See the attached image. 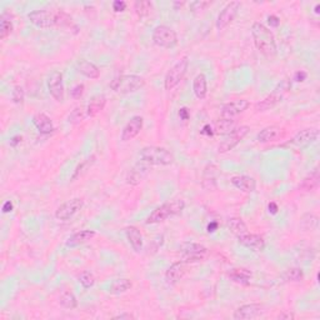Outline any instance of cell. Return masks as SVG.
<instances>
[{
  "label": "cell",
  "mask_w": 320,
  "mask_h": 320,
  "mask_svg": "<svg viewBox=\"0 0 320 320\" xmlns=\"http://www.w3.org/2000/svg\"><path fill=\"white\" fill-rule=\"evenodd\" d=\"M263 313V305L258 303H250L241 305L233 314V318L235 320H250L255 319Z\"/></svg>",
  "instance_id": "obj_17"
},
{
  "label": "cell",
  "mask_w": 320,
  "mask_h": 320,
  "mask_svg": "<svg viewBox=\"0 0 320 320\" xmlns=\"http://www.w3.org/2000/svg\"><path fill=\"white\" fill-rule=\"evenodd\" d=\"M249 105L250 104H249L246 99H238V100L224 104L222 106V110H220V115H222V118H225V119H234L235 117L245 112Z\"/></svg>",
  "instance_id": "obj_16"
},
{
  "label": "cell",
  "mask_w": 320,
  "mask_h": 320,
  "mask_svg": "<svg viewBox=\"0 0 320 320\" xmlns=\"http://www.w3.org/2000/svg\"><path fill=\"white\" fill-rule=\"evenodd\" d=\"M57 28L64 29V30L73 34L79 33V27L77 25V23L73 20V18L69 14H67L63 10H57Z\"/></svg>",
  "instance_id": "obj_23"
},
{
  "label": "cell",
  "mask_w": 320,
  "mask_h": 320,
  "mask_svg": "<svg viewBox=\"0 0 320 320\" xmlns=\"http://www.w3.org/2000/svg\"><path fill=\"white\" fill-rule=\"evenodd\" d=\"M185 209V201L183 199H173V200L167 201L155 210H153L148 219L145 220L146 224H159V223L165 222L169 218L179 215Z\"/></svg>",
  "instance_id": "obj_2"
},
{
  "label": "cell",
  "mask_w": 320,
  "mask_h": 320,
  "mask_svg": "<svg viewBox=\"0 0 320 320\" xmlns=\"http://www.w3.org/2000/svg\"><path fill=\"white\" fill-rule=\"evenodd\" d=\"M295 318V315H294V313H292V311L289 310H284L283 313H280L279 315H278V319H282V320H292Z\"/></svg>",
  "instance_id": "obj_49"
},
{
  "label": "cell",
  "mask_w": 320,
  "mask_h": 320,
  "mask_svg": "<svg viewBox=\"0 0 320 320\" xmlns=\"http://www.w3.org/2000/svg\"><path fill=\"white\" fill-rule=\"evenodd\" d=\"M280 135H282V128L278 127V125H270V127L264 128L256 135V140L259 143H269V141L277 140Z\"/></svg>",
  "instance_id": "obj_30"
},
{
  "label": "cell",
  "mask_w": 320,
  "mask_h": 320,
  "mask_svg": "<svg viewBox=\"0 0 320 320\" xmlns=\"http://www.w3.org/2000/svg\"><path fill=\"white\" fill-rule=\"evenodd\" d=\"M237 128V122L234 119H225L222 118L215 123V133L218 134H229Z\"/></svg>",
  "instance_id": "obj_37"
},
{
  "label": "cell",
  "mask_w": 320,
  "mask_h": 320,
  "mask_svg": "<svg viewBox=\"0 0 320 320\" xmlns=\"http://www.w3.org/2000/svg\"><path fill=\"white\" fill-rule=\"evenodd\" d=\"M86 117V112H84L83 108H75L72 112V114L69 115V122L73 124H78V123L83 122L84 118Z\"/></svg>",
  "instance_id": "obj_43"
},
{
  "label": "cell",
  "mask_w": 320,
  "mask_h": 320,
  "mask_svg": "<svg viewBox=\"0 0 320 320\" xmlns=\"http://www.w3.org/2000/svg\"><path fill=\"white\" fill-rule=\"evenodd\" d=\"M201 185L206 191H214L217 189V167L215 165L210 164L204 169Z\"/></svg>",
  "instance_id": "obj_27"
},
{
  "label": "cell",
  "mask_w": 320,
  "mask_h": 320,
  "mask_svg": "<svg viewBox=\"0 0 320 320\" xmlns=\"http://www.w3.org/2000/svg\"><path fill=\"white\" fill-rule=\"evenodd\" d=\"M34 127L41 134H50L54 132V124L50 118L44 113H38L33 117Z\"/></svg>",
  "instance_id": "obj_24"
},
{
  "label": "cell",
  "mask_w": 320,
  "mask_h": 320,
  "mask_svg": "<svg viewBox=\"0 0 320 320\" xmlns=\"http://www.w3.org/2000/svg\"><path fill=\"white\" fill-rule=\"evenodd\" d=\"M83 206H84L83 199L74 198L72 199V200H68L57 209V211H55V218H57L58 220H63V222L69 220L70 218L74 217L78 211L81 210Z\"/></svg>",
  "instance_id": "obj_13"
},
{
  "label": "cell",
  "mask_w": 320,
  "mask_h": 320,
  "mask_svg": "<svg viewBox=\"0 0 320 320\" xmlns=\"http://www.w3.org/2000/svg\"><path fill=\"white\" fill-rule=\"evenodd\" d=\"M290 89V83L288 80H283L282 83L278 84L274 88V90L265 96L263 100H260L259 103L255 104V110L256 112H266V110L272 109L275 105L280 103L283 100V98L285 96V94L288 93V90Z\"/></svg>",
  "instance_id": "obj_7"
},
{
  "label": "cell",
  "mask_w": 320,
  "mask_h": 320,
  "mask_svg": "<svg viewBox=\"0 0 320 320\" xmlns=\"http://www.w3.org/2000/svg\"><path fill=\"white\" fill-rule=\"evenodd\" d=\"M184 4H185L184 2H175V3H173V7L177 9V8H182Z\"/></svg>",
  "instance_id": "obj_58"
},
{
  "label": "cell",
  "mask_w": 320,
  "mask_h": 320,
  "mask_svg": "<svg viewBox=\"0 0 320 320\" xmlns=\"http://www.w3.org/2000/svg\"><path fill=\"white\" fill-rule=\"evenodd\" d=\"M238 241L245 248L251 249V250L261 251L265 248V240L263 239V237L258 234H251V233H246L243 237L238 238Z\"/></svg>",
  "instance_id": "obj_20"
},
{
  "label": "cell",
  "mask_w": 320,
  "mask_h": 320,
  "mask_svg": "<svg viewBox=\"0 0 320 320\" xmlns=\"http://www.w3.org/2000/svg\"><path fill=\"white\" fill-rule=\"evenodd\" d=\"M24 90H23L22 86H15L14 90L12 91V100L14 101L15 104H18V105H22L23 103H24Z\"/></svg>",
  "instance_id": "obj_44"
},
{
  "label": "cell",
  "mask_w": 320,
  "mask_h": 320,
  "mask_svg": "<svg viewBox=\"0 0 320 320\" xmlns=\"http://www.w3.org/2000/svg\"><path fill=\"white\" fill-rule=\"evenodd\" d=\"M106 105V98L103 94H96L93 98L90 99V101L88 103L86 106V115L90 118L96 117L100 112H103L104 108Z\"/></svg>",
  "instance_id": "obj_26"
},
{
  "label": "cell",
  "mask_w": 320,
  "mask_h": 320,
  "mask_svg": "<svg viewBox=\"0 0 320 320\" xmlns=\"http://www.w3.org/2000/svg\"><path fill=\"white\" fill-rule=\"evenodd\" d=\"M319 225V219L315 214L313 213H305L303 217L300 218V223H299V227L304 232H313L318 228Z\"/></svg>",
  "instance_id": "obj_34"
},
{
  "label": "cell",
  "mask_w": 320,
  "mask_h": 320,
  "mask_svg": "<svg viewBox=\"0 0 320 320\" xmlns=\"http://www.w3.org/2000/svg\"><path fill=\"white\" fill-rule=\"evenodd\" d=\"M125 235H127V239L129 241V244L132 245V248L136 253H140L143 250V235H141L140 230L138 229L136 227H130L125 228Z\"/></svg>",
  "instance_id": "obj_25"
},
{
  "label": "cell",
  "mask_w": 320,
  "mask_h": 320,
  "mask_svg": "<svg viewBox=\"0 0 320 320\" xmlns=\"http://www.w3.org/2000/svg\"><path fill=\"white\" fill-rule=\"evenodd\" d=\"M306 77H308V74H306L305 72H303V70H300V72H296L295 75H294V80L295 81H304L306 79Z\"/></svg>",
  "instance_id": "obj_51"
},
{
  "label": "cell",
  "mask_w": 320,
  "mask_h": 320,
  "mask_svg": "<svg viewBox=\"0 0 320 320\" xmlns=\"http://www.w3.org/2000/svg\"><path fill=\"white\" fill-rule=\"evenodd\" d=\"M48 89L50 95L53 96L57 101L63 103L65 98V89L64 81H63V75L60 72H53L48 78Z\"/></svg>",
  "instance_id": "obj_14"
},
{
  "label": "cell",
  "mask_w": 320,
  "mask_h": 320,
  "mask_svg": "<svg viewBox=\"0 0 320 320\" xmlns=\"http://www.w3.org/2000/svg\"><path fill=\"white\" fill-rule=\"evenodd\" d=\"M268 209H269L270 214H277L278 210H279V206H278L277 203L272 201V203H269V205H268Z\"/></svg>",
  "instance_id": "obj_53"
},
{
  "label": "cell",
  "mask_w": 320,
  "mask_h": 320,
  "mask_svg": "<svg viewBox=\"0 0 320 320\" xmlns=\"http://www.w3.org/2000/svg\"><path fill=\"white\" fill-rule=\"evenodd\" d=\"M201 134H205V135H208V136H211V135H214V130L211 129V127L209 124H206L205 127L203 128V130H201Z\"/></svg>",
  "instance_id": "obj_55"
},
{
  "label": "cell",
  "mask_w": 320,
  "mask_h": 320,
  "mask_svg": "<svg viewBox=\"0 0 320 320\" xmlns=\"http://www.w3.org/2000/svg\"><path fill=\"white\" fill-rule=\"evenodd\" d=\"M59 303L63 308L65 309H75L78 306V300L77 296L74 295V293L72 290H64L59 296Z\"/></svg>",
  "instance_id": "obj_36"
},
{
  "label": "cell",
  "mask_w": 320,
  "mask_h": 320,
  "mask_svg": "<svg viewBox=\"0 0 320 320\" xmlns=\"http://www.w3.org/2000/svg\"><path fill=\"white\" fill-rule=\"evenodd\" d=\"M134 10H135L136 15L140 19H143V18H146L150 14V12L153 10V4L149 0H138L134 4Z\"/></svg>",
  "instance_id": "obj_38"
},
{
  "label": "cell",
  "mask_w": 320,
  "mask_h": 320,
  "mask_svg": "<svg viewBox=\"0 0 320 320\" xmlns=\"http://www.w3.org/2000/svg\"><path fill=\"white\" fill-rule=\"evenodd\" d=\"M28 19L36 28H57V10H34V12L29 13Z\"/></svg>",
  "instance_id": "obj_9"
},
{
  "label": "cell",
  "mask_w": 320,
  "mask_h": 320,
  "mask_svg": "<svg viewBox=\"0 0 320 320\" xmlns=\"http://www.w3.org/2000/svg\"><path fill=\"white\" fill-rule=\"evenodd\" d=\"M211 2H204V0H198V2L190 3V10L191 12H201V10H205L206 8L210 7Z\"/></svg>",
  "instance_id": "obj_45"
},
{
  "label": "cell",
  "mask_w": 320,
  "mask_h": 320,
  "mask_svg": "<svg viewBox=\"0 0 320 320\" xmlns=\"http://www.w3.org/2000/svg\"><path fill=\"white\" fill-rule=\"evenodd\" d=\"M78 280H79L80 285L84 289H90V288H93L94 284H95V278H94V275L91 274L90 272H88V270L81 273L79 278H78Z\"/></svg>",
  "instance_id": "obj_41"
},
{
  "label": "cell",
  "mask_w": 320,
  "mask_h": 320,
  "mask_svg": "<svg viewBox=\"0 0 320 320\" xmlns=\"http://www.w3.org/2000/svg\"><path fill=\"white\" fill-rule=\"evenodd\" d=\"M141 162L149 165H162L168 167L174 163V155L168 149L162 146H145L139 153Z\"/></svg>",
  "instance_id": "obj_4"
},
{
  "label": "cell",
  "mask_w": 320,
  "mask_h": 320,
  "mask_svg": "<svg viewBox=\"0 0 320 320\" xmlns=\"http://www.w3.org/2000/svg\"><path fill=\"white\" fill-rule=\"evenodd\" d=\"M319 135V130L314 129V128H308V129H303L290 139L288 143H285L284 148H292V149H304L313 144L316 140Z\"/></svg>",
  "instance_id": "obj_10"
},
{
  "label": "cell",
  "mask_w": 320,
  "mask_h": 320,
  "mask_svg": "<svg viewBox=\"0 0 320 320\" xmlns=\"http://www.w3.org/2000/svg\"><path fill=\"white\" fill-rule=\"evenodd\" d=\"M251 36H253L255 48L265 57H274L277 54V41L273 31L261 23H254L251 25Z\"/></svg>",
  "instance_id": "obj_1"
},
{
  "label": "cell",
  "mask_w": 320,
  "mask_h": 320,
  "mask_svg": "<svg viewBox=\"0 0 320 320\" xmlns=\"http://www.w3.org/2000/svg\"><path fill=\"white\" fill-rule=\"evenodd\" d=\"M151 38L155 45L164 49H172L178 44V35L174 29L168 25H158L154 28Z\"/></svg>",
  "instance_id": "obj_8"
},
{
  "label": "cell",
  "mask_w": 320,
  "mask_h": 320,
  "mask_svg": "<svg viewBox=\"0 0 320 320\" xmlns=\"http://www.w3.org/2000/svg\"><path fill=\"white\" fill-rule=\"evenodd\" d=\"M84 89L85 88H84L83 84H77V85L72 89V91H70V96H72L73 99H80L84 94Z\"/></svg>",
  "instance_id": "obj_46"
},
{
  "label": "cell",
  "mask_w": 320,
  "mask_h": 320,
  "mask_svg": "<svg viewBox=\"0 0 320 320\" xmlns=\"http://www.w3.org/2000/svg\"><path fill=\"white\" fill-rule=\"evenodd\" d=\"M114 319H120V320L128 319V320H130V319H135V316H134L133 314H130V313H122V314H119V315H115Z\"/></svg>",
  "instance_id": "obj_54"
},
{
  "label": "cell",
  "mask_w": 320,
  "mask_h": 320,
  "mask_svg": "<svg viewBox=\"0 0 320 320\" xmlns=\"http://www.w3.org/2000/svg\"><path fill=\"white\" fill-rule=\"evenodd\" d=\"M217 229H218V223L217 222H211L210 224L208 225V228H206L208 233H214Z\"/></svg>",
  "instance_id": "obj_57"
},
{
  "label": "cell",
  "mask_w": 320,
  "mask_h": 320,
  "mask_svg": "<svg viewBox=\"0 0 320 320\" xmlns=\"http://www.w3.org/2000/svg\"><path fill=\"white\" fill-rule=\"evenodd\" d=\"M228 277L232 282L238 283V284H249L251 279V272L248 270L246 268H233L229 273H228Z\"/></svg>",
  "instance_id": "obj_29"
},
{
  "label": "cell",
  "mask_w": 320,
  "mask_h": 320,
  "mask_svg": "<svg viewBox=\"0 0 320 320\" xmlns=\"http://www.w3.org/2000/svg\"><path fill=\"white\" fill-rule=\"evenodd\" d=\"M95 237L96 233L94 232V230H80V232L74 233V234L67 240L65 245H67L68 248H77V246L83 245V244L93 240Z\"/></svg>",
  "instance_id": "obj_22"
},
{
  "label": "cell",
  "mask_w": 320,
  "mask_h": 320,
  "mask_svg": "<svg viewBox=\"0 0 320 320\" xmlns=\"http://www.w3.org/2000/svg\"><path fill=\"white\" fill-rule=\"evenodd\" d=\"M179 117L182 120H188L190 118V113H189V109L187 106H183L179 109Z\"/></svg>",
  "instance_id": "obj_50"
},
{
  "label": "cell",
  "mask_w": 320,
  "mask_h": 320,
  "mask_svg": "<svg viewBox=\"0 0 320 320\" xmlns=\"http://www.w3.org/2000/svg\"><path fill=\"white\" fill-rule=\"evenodd\" d=\"M230 183L233 184V187H235L243 193H253L256 189L255 179L248 177V175H234L230 179Z\"/></svg>",
  "instance_id": "obj_21"
},
{
  "label": "cell",
  "mask_w": 320,
  "mask_h": 320,
  "mask_svg": "<svg viewBox=\"0 0 320 320\" xmlns=\"http://www.w3.org/2000/svg\"><path fill=\"white\" fill-rule=\"evenodd\" d=\"M320 183V172L318 168L313 170L309 175H306L303 179V182L299 185V189L303 191H314L318 189Z\"/></svg>",
  "instance_id": "obj_28"
},
{
  "label": "cell",
  "mask_w": 320,
  "mask_h": 320,
  "mask_svg": "<svg viewBox=\"0 0 320 320\" xmlns=\"http://www.w3.org/2000/svg\"><path fill=\"white\" fill-rule=\"evenodd\" d=\"M78 70L84 75V77L89 78V79H98L100 77V70L93 63L88 62L85 59H81L78 63Z\"/></svg>",
  "instance_id": "obj_31"
},
{
  "label": "cell",
  "mask_w": 320,
  "mask_h": 320,
  "mask_svg": "<svg viewBox=\"0 0 320 320\" xmlns=\"http://www.w3.org/2000/svg\"><path fill=\"white\" fill-rule=\"evenodd\" d=\"M314 13H315L316 15H319V13H320V4H315V8H314Z\"/></svg>",
  "instance_id": "obj_59"
},
{
  "label": "cell",
  "mask_w": 320,
  "mask_h": 320,
  "mask_svg": "<svg viewBox=\"0 0 320 320\" xmlns=\"http://www.w3.org/2000/svg\"><path fill=\"white\" fill-rule=\"evenodd\" d=\"M20 141H22V136L15 135V136H13L12 140H10V145H12L13 148H15V146H17L18 144L20 143Z\"/></svg>",
  "instance_id": "obj_56"
},
{
  "label": "cell",
  "mask_w": 320,
  "mask_h": 320,
  "mask_svg": "<svg viewBox=\"0 0 320 320\" xmlns=\"http://www.w3.org/2000/svg\"><path fill=\"white\" fill-rule=\"evenodd\" d=\"M149 172H150V167H149V164H146V163L141 162L140 160V162L136 163L133 168H130L129 172H128L127 178H125L127 184L133 185V187L139 185L146 177H148Z\"/></svg>",
  "instance_id": "obj_15"
},
{
  "label": "cell",
  "mask_w": 320,
  "mask_h": 320,
  "mask_svg": "<svg viewBox=\"0 0 320 320\" xmlns=\"http://www.w3.org/2000/svg\"><path fill=\"white\" fill-rule=\"evenodd\" d=\"M189 67V58L187 55L180 58L169 70H168L167 75L164 79V88L165 90H173L175 86L179 85L180 81L187 74V70Z\"/></svg>",
  "instance_id": "obj_5"
},
{
  "label": "cell",
  "mask_w": 320,
  "mask_h": 320,
  "mask_svg": "<svg viewBox=\"0 0 320 320\" xmlns=\"http://www.w3.org/2000/svg\"><path fill=\"white\" fill-rule=\"evenodd\" d=\"M13 31V23L10 19H7L5 15H3L2 20H0V39L4 40L8 36L12 34Z\"/></svg>",
  "instance_id": "obj_42"
},
{
  "label": "cell",
  "mask_w": 320,
  "mask_h": 320,
  "mask_svg": "<svg viewBox=\"0 0 320 320\" xmlns=\"http://www.w3.org/2000/svg\"><path fill=\"white\" fill-rule=\"evenodd\" d=\"M144 85H145L144 78L136 74L119 75V77H115L109 84L113 91L118 94H124V95L140 90Z\"/></svg>",
  "instance_id": "obj_3"
},
{
  "label": "cell",
  "mask_w": 320,
  "mask_h": 320,
  "mask_svg": "<svg viewBox=\"0 0 320 320\" xmlns=\"http://www.w3.org/2000/svg\"><path fill=\"white\" fill-rule=\"evenodd\" d=\"M144 125V119L140 115H134L129 119V122L124 125L122 130V140L123 141H130L133 140L138 134L141 132Z\"/></svg>",
  "instance_id": "obj_18"
},
{
  "label": "cell",
  "mask_w": 320,
  "mask_h": 320,
  "mask_svg": "<svg viewBox=\"0 0 320 320\" xmlns=\"http://www.w3.org/2000/svg\"><path fill=\"white\" fill-rule=\"evenodd\" d=\"M228 227H229L230 232H232L237 238L243 237L246 233H249L248 227H246V224L244 223V220L241 219V218H232V219H229Z\"/></svg>",
  "instance_id": "obj_35"
},
{
  "label": "cell",
  "mask_w": 320,
  "mask_h": 320,
  "mask_svg": "<svg viewBox=\"0 0 320 320\" xmlns=\"http://www.w3.org/2000/svg\"><path fill=\"white\" fill-rule=\"evenodd\" d=\"M268 23L270 24V27L278 28L280 24V19L277 15H269V17H268Z\"/></svg>",
  "instance_id": "obj_48"
},
{
  "label": "cell",
  "mask_w": 320,
  "mask_h": 320,
  "mask_svg": "<svg viewBox=\"0 0 320 320\" xmlns=\"http://www.w3.org/2000/svg\"><path fill=\"white\" fill-rule=\"evenodd\" d=\"M240 2H230L223 8L222 12L219 13L217 19V28L219 30H224L228 25H230L233 23V20L237 18L238 13L240 10Z\"/></svg>",
  "instance_id": "obj_12"
},
{
  "label": "cell",
  "mask_w": 320,
  "mask_h": 320,
  "mask_svg": "<svg viewBox=\"0 0 320 320\" xmlns=\"http://www.w3.org/2000/svg\"><path fill=\"white\" fill-rule=\"evenodd\" d=\"M125 9H127V3L123 2V0H115L113 3V10L115 13H123Z\"/></svg>",
  "instance_id": "obj_47"
},
{
  "label": "cell",
  "mask_w": 320,
  "mask_h": 320,
  "mask_svg": "<svg viewBox=\"0 0 320 320\" xmlns=\"http://www.w3.org/2000/svg\"><path fill=\"white\" fill-rule=\"evenodd\" d=\"M249 130H250V128H249L248 125H240V127L235 128V129L233 130L232 133L228 134L227 138L220 143L219 148H218L219 153H228V151L233 150V149L248 135Z\"/></svg>",
  "instance_id": "obj_11"
},
{
  "label": "cell",
  "mask_w": 320,
  "mask_h": 320,
  "mask_svg": "<svg viewBox=\"0 0 320 320\" xmlns=\"http://www.w3.org/2000/svg\"><path fill=\"white\" fill-rule=\"evenodd\" d=\"M180 254H182V261L187 264L200 263L208 256V249L199 243L193 241H185L180 244Z\"/></svg>",
  "instance_id": "obj_6"
},
{
  "label": "cell",
  "mask_w": 320,
  "mask_h": 320,
  "mask_svg": "<svg viewBox=\"0 0 320 320\" xmlns=\"http://www.w3.org/2000/svg\"><path fill=\"white\" fill-rule=\"evenodd\" d=\"M13 208H14V206H13V203L10 200H8V201H5V204L4 205H3V213H10V211L13 210Z\"/></svg>",
  "instance_id": "obj_52"
},
{
  "label": "cell",
  "mask_w": 320,
  "mask_h": 320,
  "mask_svg": "<svg viewBox=\"0 0 320 320\" xmlns=\"http://www.w3.org/2000/svg\"><path fill=\"white\" fill-rule=\"evenodd\" d=\"M193 91L195 96L200 100L206 98L208 94V83H206V77L204 74H198L193 81Z\"/></svg>",
  "instance_id": "obj_32"
},
{
  "label": "cell",
  "mask_w": 320,
  "mask_h": 320,
  "mask_svg": "<svg viewBox=\"0 0 320 320\" xmlns=\"http://www.w3.org/2000/svg\"><path fill=\"white\" fill-rule=\"evenodd\" d=\"M187 273V263L184 261H177L173 265H170L169 269L165 273V282L168 285H175L184 278Z\"/></svg>",
  "instance_id": "obj_19"
},
{
  "label": "cell",
  "mask_w": 320,
  "mask_h": 320,
  "mask_svg": "<svg viewBox=\"0 0 320 320\" xmlns=\"http://www.w3.org/2000/svg\"><path fill=\"white\" fill-rule=\"evenodd\" d=\"M282 278L287 283H298L304 279V272L300 268H290L282 275Z\"/></svg>",
  "instance_id": "obj_39"
},
{
  "label": "cell",
  "mask_w": 320,
  "mask_h": 320,
  "mask_svg": "<svg viewBox=\"0 0 320 320\" xmlns=\"http://www.w3.org/2000/svg\"><path fill=\"white\" fill-rule=\"evenodd\" d=\"M133 287V283L130 279L127 278H122V279H117L110 284L109 293L113 295H120V294L127 293L130 288Z\"/></svg>",
  "instance_id": "obj_33"
},
{
  "label": "cell",
  "mask_w": 320,
  "mask_h": 320,
  "mask_svg": "<svg viewBox=\"0 0 320 320\" xmlns=\"http://www.w3.org/2000/svg\"><path fill=\"white\" fill-rule=\"evenodd\" d=\"M94 163H95V156H94V155H91L90 158L85 159L83 163H80V164L78 165L77 168H75L74 173H73V175H72L73 182H74V180H77L78 178H80L81 175L84 174V173L88 172V170L90 169L91 165H93Z\"/></svg>",
  "instance_id": "obj_40"
}]
</instances>
